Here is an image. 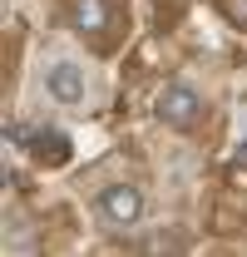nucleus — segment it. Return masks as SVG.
<instances>
[{"label": "nucleus", "mask_w": 247, "mask_h": 257, "mask_svg": "<svg viewBox=\"0 0 247 257\" xmlns=\"http://www.w3.org/2000/svg\"><path fill=\"white\" fill-rule=\"evenodd\" d=\"M89 208H94V223L109 227V232H139L149 218V198L139 183H104Z\"/></svg>", "instance_id": "nucleus-1"}, {"label": "nucleus", "mask_w": 247, "mask_h": 257, "mask_svg": "<svg viewBox=\"0 0 247 257\" xmlns=\"http://www.w3.org/2000/svg\"><path fill=\"white\" fill-rule=\"evenodd\" d=\"M154 119H158L163 128L193 134V128L208 119V99H203L198 84H188V79H168V84L154 94Z\"/></svg>", "instance_id": "nucleus-2"}, {"label": "nucleus", "mask_w": 247, "mask_h": 257, "mask_svg": "<svg viewBox=\"0 0 247 257\" xmlns=\"http://www.w3.org/2000/svg\"><path fill=\"white\" fill-rule=\"evenodd\" d=\"M40 94L55 109H84L89 104V69L79 60H50L40 69Z\"/></svg>", "instance_id": "nucleus-3"}, {"label": "nucleus", "mask_w": 247, "mask_h": 257, "mask_svg": "<svg viewBox=\"0 0 247 257\" xmlns=\"http://www.w3.org/2000/svg\"><path fill=\"white\" fill-rule=\"evenodd\" d=\"M193 247V237H188V227H154V232H144L139 237V257H188Z\"/></svg>", "instance_id": "nucleus-4"}, {"label": "nucleus", "mask_w": 247, "mask_h": 257, "mask_svg": "<svg viewBox=\"0 0 247 257\" xmlns=\"http://www.w3.org/2000/svg\"><path fill=\"white\" fill-rule=\"evenodd\" d=\"M69 25H74V30L79 35H104L109 30V0H74V5H69Z\"/></svg>", "instance_id": "nucleus-5"}, {"label": "nucleus", "mask_w": 247, "mask_h": 257, "mask_svg": "<svg viewBox=\"0 0 247 257\" xmlns=\"http://www.w3.org/2000/svg\"><path fill=\"white\" fill-rule=\"evenodd\" d=\"M227 20H232V25H242V30H247V0H227Z\"/></svg>", "instance_id": "nucleus-6"}]
</instances>
